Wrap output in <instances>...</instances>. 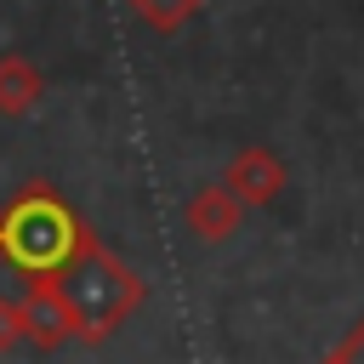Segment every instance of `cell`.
Listing matches in <instances>:
<instances>
[{
    "mask_svg": "<svg viewBox=\"0 0 364 364\" xmlns=\"http://www.w3.org/2000/svg\"><path fill=\"white\" fill-rule=\"evenodd\" d=\"M23 313H28V341H34L40 353H57L63 341H74V313H68L57 279L28 273V279H23Z\"/></svg>",
    "mask_w": 364,
    "mask_h": 364,
    "instance_id": "cell-4",
    "label": "cell"
},
{
    "mask_svg": "<svg viewBox=\"0 0 364 364\" xmlns=\"http://www.w3.org/2000/svg\"><path fill=\"white\" fill-rule=\"evenodd\" d=\"M119 6H125L136 23H148L154 34H176V28H182V23H193L210 0H119Z\"/></svg>",
    "mask_w": 364,
    "mask_h": 364,
    "instance_id": "cell-7",
    "label": "cell"
},
{
    "mask_svg": "<svg viewBox=\"0 0 364 364\" xmlns=\"http://www.w3.org/2000/svg\"><path fill=\"white\" fill-rule=\"evenodd\" d=\"M28 341V313L23 296H0V353H17Z\"/></svg>",
    "mask_w": 364,
    "mask_h": 364,
    "instance_id": "cell-8",
    "label": "cell"
},
{
    "mask_svg": "<svg viewBox=\"0 0 364 364\" xmlns=\"http://www.w3.org/2000/svg\"><path fill=\"white\" fill-rule=\"evenodd\" d=\"M341 347L353 353V364H364V318H358V324H353V330L341 336Z\"/></svg>",
    "mask_w": 364,
    "mask_h": 364,
    "instance_id": "cell-9",
    "label": "cell"
},
{
    "mask_svg": "<svg viewBox=\"0 0 364 364\" xmlns=\"http://www.w3.org/2000/svg\"><path fill=\"white\" fill-rule=\"evenodd\" d=\"M222 182L239 193V205H245V210H256V205H273V199L284 193L290 171H284V159H279L273 148H262V142H245V148L228 159V176H222Z\"/></svg>",
    "mask_w": 364,
    "mask_h": 364,
    "instance_id": "cell-3",
    "label": "cell"
},
{
    "mask_svg": "<svg viewBox=\"0 0 364 364\" xmlns=\"http://www.w3.org/2000/svg\"><path fill=\"white\" fill-rule=\"evenodd\" d=\"M97 233L85 228V216L51 188V182H23L6 205H0V262L28 273L57 279L80 250H91Z\"/></svg>",
    "mask_w": 364,
    "mask_h": 364,
    "instance_id": "cell-1",
    "label": "cell"
},
{
    "mask_svg": "<svg viewBox=\"0 0 364 364\" xmlns=\"http://www.w3.org/2000/svg\"><path fill=\"white\" fill-rule=\"evenodd\" d=\"M57 290L74 313V341H85V347H102L108 336H119V324L148 301V279L131 262H119L102 239L57 273Z\"/></svg>",
    "mask_w": 364,
    "mask_h": 364,
    "instance_id": "cell-2",
    "label": "cell"
},
{
    "mask_svg": "<svg viewBox=\"0 0 364 364\" xmlns=\"http://www.w3.org/2000/svg\"><path fill=\"white\" fill-rule=\"evenodd\" d=\"M40 97H46V74H40L23 51H6V57H0V119L34 114Z\"/></svg>",
    "mask_w": 364,
    "mask_h": 364,
    "instance_id": "cell-6",
    "label": "cell"
},
{
    "mask_svg": "<svg viewBox=\"0 0 364 364\" xmlns=\"http://www.w3.org/2000/svg\"><path fill=\"white\" fill-rule=\"evenodd\" d=\"M182 222H188V233H193V239L222 245V239H233V233H239L245 205H239V193H233L228 182H210V188H199V193L182 205Z\"/></svg>",
    "mask_w": 364,
    "mask_h": 364,
    "instance_id": "cell-5",
    "label": "cell"
}]
</instances>
